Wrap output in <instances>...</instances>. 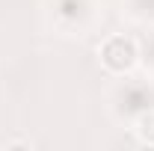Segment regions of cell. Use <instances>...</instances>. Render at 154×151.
Returning a JSON list of instances; mask_svg holds the SVG:
<instances>
[{"label": "cell", "mask_w": 154, "mask_h": 151, "mask_svg": "<svg viewBox=\"0 0 154 151\" xmlns=\"http://www.w3.org/2000/svg\"><path fill=\"white\" fill-rule=\"evenodd\" d=\"M101 59H104V65L113 68V71H128V68L136 62V48H134L131 39L113 36V39L104 42V48H101Z\"/></svg>", "instance_id": "6da1fadb"}]
</instances>
